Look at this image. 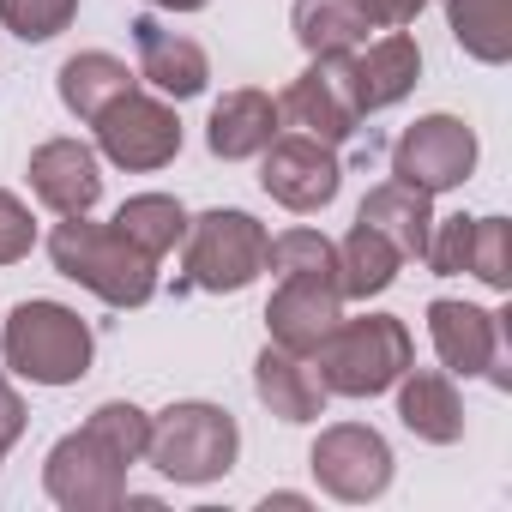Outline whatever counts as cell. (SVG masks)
<instances>
[{"label":"cell","mask_w":512,"mask_h":512,"mask_svg":"<svg viewBox=\"0 0 512 512\" xmlns=\"http://www.w3.org/2000/svg\"><path fill=\"white\" fill-rule=\"evenodd\" d=\"M49 260H55L61 278L85 284L109 308H145L157 296V260H151V253H139L115 223H91V211L55 223Z\"/></svg>","instance_id":"obj_1"},{"label":"cell","mask_w":512,"mask_h":512,"mask_svg":"<svg viewBox=\"0 0 512 512\" xmlns=\"http://www.w3.org/2000/svg\"><path fill=\"white\" fill-rule=\"evenodd\" d=\"M235 452H241V428L229 410L217 404H169L151 416V440H145V458L169 476V482H187V488H205L217 476L235 470Z\"/></svg>","instance_id":"obj_2"},{"label":"cell","mask_w":512,"mask_h":512,"mask_svg":"<svg viewBox=\"0 0 512 512\" xmlns=\"http://www.w3.org/2000/svg\"><path fill=\"white\" fill-rule=\"evenodd\" d=\"M0 350H7V368L25 374L31 386H73L91 374V326L61 308V302H19L7 314V332H0Z\"/></svg>","instance_id":"obj_3"},{"label":"cell","mask_w":512,"mask_h":512,"mask_svg":"<svg viewBox=\"0 0 512 512\" xmlns=\"http://www.w3.org/2000/svg\"><path fill=\"white\" fill-rule=\"evenodd\" d=\"M187 253H181V290H211V296H235L253 278L266 272V223L247 217V211H205L187 217Z\"/></svg>","instance_id":"obj_4"},{"label":"cell","mask_w":512,"mask_h":512,"mask_svg":"<svg viewBox=\"0 0 512 512\" xmlns=\"http://www.w3.org/2000/svg\"><path fill=\"white\" fill-rule=\"evenodd\" d=\"M314 368H320L326 392H338V398H380L410 368V332L392 314L338 320L332 338L314 350Z\"/></svg>","instance_id":"obj_5"},{"label":"cell","mask_w":512,"mask_h":512,"mask_svg":"<svg viewBox=\"0 0 512 512\" xmlns=\"http://www.w3.org/2000/svg\"><path fill=\"white\" fill-rule=\"evenodd\" d=\"M127 470L133 464L109 440H97L91 428H79V434L55 440V452L43 464V488L67 512H109V506L127 500Z\"/></svg>","instance_id":"obj_6"},{"label":"cell","mask_w":512,"mask_h":512,"mask_svg":"<svg viewBox=\"0 0 512 512\" xmlns=\"http://www.w3.org/2000/svg\"><path fill=\"white\" fill-rule=\"evenodd\" d=\"M428 338L446 374H488L494 386H512V350H506V314L470 308V302H428Z\"/></svg>","instance_id":"obj_7"},{"label":"cell","mask_w":512,"mask_h":512,"mask_svg":"<svg viewBox=\"0 0 512 512\" xmlns=\"http://www.w3.org/2000/svg\"><path fill=\"white\" fill-rule=\"evenodd\" d=\"M470 169H476V133L458 115H422L392 145V175L422 193H452L470 181Z\"/></svg>","instance_id":"obj_8"},{"label":"cell","mask_w":512,"mask_h":512,"mask_svg":"<svg viewBox=\"0 0 512 512\" xmlns=\"http://www.w3.org/2000/svg\"><path fill=\"white\" fill-rule=\"evenodd\" d=\"M278 115L290 127H302L320 145H344L362 127L356 91H350V55H314V67L302 79H290V91L278 97Z\"/></svg>","instance_id":"obj_9"},{"label":"cell","mask_w":512,"mask_h":512,"mask_svg":"<svg viewBox=\"0 0 512 512\" xmlns=\"http://www.w3.org/2000/svg\"><path fill=\"white\" fill-rule=\"evenodd\" d=\"M97 145L115 169H163L175 151H181V121L163 97H145V91H127L121 103H109L97 121Z\"/></svg>","instance_id":"obj_10"},{"label":"cell","mask_w":512,"mask_h":512,"mask_svg":"<svg viewBox=\"0 0 512 512\" xmlns=\"http://www.w3.org/2000/svg\"><path fill=\"white\" fill-rule=\"evenodd\" d=\"M308 470L332 500H380L392 482V446L362 422H338L314 440Z\"/></svg>","instance_id":"obj_11"},{"label":"cell","mask_w":512,"mask_h":512,"mask_svg":"<svg viewBox=\"0 0 512 512\" xmlns=\"http://www.w3.org/2000/svg\"><path fill=\"white\" fill-rule=\"evenodd\" d=\"M266 163H260V187L284 205V211H326L332 199H338V181H344V169H338V157H332V145H320V139H308V133H278L266 151H260Z\"/></svg>","instance_id":"obj_12"},{"label":"cell","mask_w":512,"mask_h":512,"mask_svg":"<svg viewBox=\"0 0 512 512\" xmlns=\"http://www.w3.org/2000/svg\"><path fill=\"white\" fill-rule=\"evenodd\" d=\"M344 320V290L332 278H278L272 302H266V332L278 350H296V356H314L332 326Z\"/></svg>","instance_id":"obj_13"},{"label":"cell","mask_w":512,"mask_h":512,"mask_svg":"<svg viewBox=\"0 0 512 512\" xmlns=\"http://www.w3.org/2000/svg\"><path fill=\"white\" fill-rule=\"evenodd\" d=\"M31 193L55 217H85L103 199V169L85 139H49L31 151Z\"/></svg>","instance_id":"obj_14"},{"label":"cell","mask_w":512,"mask_h":512,"mask_svg":"<svg viewBox=\"0 0 512 512\" xmlns=\"http://www.w3.org/2000/svg\"><path fill=\"white\" fill-rule=\"evenodd\" d=\"M133 49H139V79H145L157 97L187 103V97H199V91H205V79H211L205 49H199L193 37H181V31H169V25H157V19H133Z\"/></svg>","instance_id":"obj_15"},{"label":"cell","mask_w":512,"mask_h":512,"mask_svg":"<svg viewBox=\"0 0 512 512\" xmlns=\"http://www.w3.org/2000/svg\"><path fill=\"white\" fill-rule=\"evenodd\" d=\"M416 79H422V49L404 31H392L380 43H362L350 55V91H356V109L362 115H380V109L404 103L416 91Z\"/></svg>","instance_id":"obj_16"},{"label":"cell","mask_w":512,"mask_h":512,"mask_svg":"<svg viewBox=\"0 0 512 512\" xmlns=\"http://www.w3.org/2000/svg\"><path fill=\"white\" fill-rule=\"evenodd\" d=\"M253 392H260V404L278 422H320V410L332 398L314 356H296V350H278V344H266L260 362H253Z\"/></svg>","instance_id":"obj_17"},{"label":"cell","mask_w":512,"mask_h":512,"mask_svg":"<svg viewBox=\"0 0 512 512\" xmlns=\"http://www.w3.org/2000/svg\"><path fill=\"white\" fill-rule=\"evenodd\" d=\"M398 422L428 446L464 440V398H458L452 374L446 368H404L398 374Z\"/></svg>","instance_id":"obj_18"},{"label":"cell","mask_w":512,"mask_h":512,"mask_svg":"<svg viewBox=\"0 0 512 512\" xmlns=\"http://www.w3.org/2000/svg\"><path fill=\"white\" fill-rule=\"evenodd\" d=\"M278 133H284V115H278V97H266V91H223L211 121H205V145L223 163L260 157Z\"/></svg>","instance_id":"obj_19"},{"label":"cell","mask_w":512,"mask_h":512,"mask_svg":"<svg viewBox=\"0 0 512 512\" xmlns=\"http://www.w3.org/2000/svg\"><path fill=\"white\" fill-rule=\"evenodd\" d=\"M434 193H422V187H410V181H380L368 199H362V211H356V223H368V229H380L404 260H422L428 253V229H434V205H428Z\"/></svg>","instance_id":"obj_20"},{"label":"cell","mask_w":512,"mask_h":512,"mask_svg":"<svg viewBox=\"0 0 512 512\" xmlns=\"http://www.w3.org/2000/svg\"><path fill=\"white\" fill-rule=\"evenodd\" d=\"M380 31L362 0H296V43L308 55H356Z\"/></svg>","instance_id":"obj_21"},{"label":"cell","mask_w":512,"mask_h":512,"mask_svg":"<svg viewBox=\"0 0 512 512\" xmlns=\"http://www.w3.org/2000/svg\"><path fill=\"white\" fill-rule=\"evenodd\" d=\"M61 103L79 115V121H97L109 103H121L127 91H133V73H127V61H115V55H103V49H85V55H73V61H61Z\"/></svg>","instance_id":"obj_22"},{"label":"cell","mask_w":512,"mask_h":512,"mask_svg":"<svg viewBox=\"0 0 512 512\" xmlns=\"http://www.w3.org/2000/svg\"><path fill=\"white\" fill-rule=\"evenodd\" d=\"M398 266H404V253H398L380 229H368V223H356V229L338 241V290H344V302H350V296L368 302V296L392 290Z\"/></svg>","instance_id":"obj_23"},{"label":"cell","mask_w":512,"mask_h":512,"mask_svg":"<svg viewBox=\"0 0 512 512\" xmlns=\"http://www.w3.org/2000/svg\"><path fill=\"white\" fill-rule=\"evenodd\" d=\"M446 19L464 55H476L482 67L512 61V0H446Z\"/></svg>","instance_id":"obj_24"},{"label":"cell","mask_w":512,"mask_h":512,"mask_svg":"<svg viewBox=\"0 0 512 512\" xmlns=\"http://www.w3.org/2000/svg\"><path fill=\"white\" fill-rule=\"evenodd\" d=\"M115 229H121L139 253L163 260V253H175L181 235H187V211H181V199H169V193H133V199L115 211Z\"/></svg>","instance_id":"obj_25"},{"label":"cell","mask_w":512,"mask_h":512,"mask_svg":"<svg viewBox=\"0 0 512 512\" xmlns=\"http://www.w3.org/2000/svg\"><path fill=\"white\" fill-rule=\"evenodd\" d=\"M266 266L278 278H332L338 284V247L320 235V229H284L272 247H266Z\"/></svg>","instance_id":"obj_26"},{"label":"cell","mask_w":512,"mask_h":512,"mask_svg":"<svg viewBox=\"0 0 512 512\" xmlns=\"http://www.w3.org/2000/svg\"><path fill=\"white\" fill-rule=\"evenodd\" d=\"M470 278H482L488 290H506L512 284V223L506 217H476L470 229Z\"/></svg>","instance_id":"obj_27"},{"label":"cell","mask_w":512,"mask_h":512,"mask_svg":"<svg viewBox=\"0 0 512 512\" xmlns=\"http://www.w3.org/2000/svg\"><path fill=\"white\" fill-rule=\"evenodd\" d=\"M97 440H109L127 464H139L145 458V440H151V416L139 410V404H127V398H109V404H97L91 410V422H85Z\"/></svg>","instance_id":"obj_28"},{"label":"cell","mask_w":512,"mask_h":512,"mask_svg":"<svg viewBox=\"0 0 512 512\" xmlns=\"http://www.w3.org/2000/svg\"><path fill=\"white\" fill-rule=\"evenodd\" d=\"M79 13V0H0V25H7L13 37L25 43H49L73 25Z\"/></svg>","instance_id":"obj_29"},{"label":"cell","mask_w":512,"mask_h":512,"mask_svg":"<svg viewBox=\"0 0 512 512\" xmlns=\"http://www.w3.org/2000/svg\"><path fill=\"white\" fill-rule=\"evenodd\" d=\"M31 241H37V223H31V211H25V199L0 193V266L25 260V253H31Z\"/></svg>","instance_id":"obj_30"},{"label":"cell","mask_w":512,"mask_h":512,"mask_svg":"<svg viewBox=\"0 0 512 512\" xmlns=\"http://www.w3.org/2000/svg\"><path fill=\"white\" fill-rule=\"evenodd\" d=\"M362 7H368V19H374V25L398 31V25H410V19L428 7V0H362Z\"/></svg>","instance_id":"obj_31"},{"label":"cell","mask_w":512,"mask_h":512,"mask_svg":"<svg viewBox=\"0 0 512 512\" xmlns=\"http://www.w3.org/2000/svg\"><path fill=\"white\" fill-rule=\"evenodd\" d=\"M19 434H25V404H19V392L7 380H0V452H7Z\"/></svg>","instance_id":"obj_32"},{"label":"cell","mask_w":512,"mask_h":512,"mask_svg":"<svg viewBox=\"0 0 512 512\" xmlns=\"http://www.w3.org/2000/svg\"><path fill=\"white\" fill-rule=\"evenodd\" d=\"M145 7H163V13H199L205 0H145Z\"/></svg>","instance_id":"obj_33"}]
</instances>
